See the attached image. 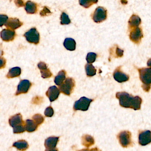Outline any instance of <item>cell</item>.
Segmentation results:
<instances>
[{
    "mask_svg": "<svg viewBox=\"0 0 151 151\" xmlns=\"http://www.w3.org/2000/svg\"><path fill=\"white\" fill-rule=\"evenodd\" d=\"M116 98L119 100L120 106L125 108H130L135 110L140 109L142 99L139 96H133L125 92H117Z\"/></svg>",
    "mask_w": 151,
    "mask_h": 151,
    "instance_id": "1",
    "label": "cell"
},
{
    "mask_svg": "<svg viewBox=\"0 0 151 151\" xmlns=\"http://www.w3.org/2000/svg\"><path fill=\"white\" fill-rule=\"evenodd\" d=\"M75 86V81L72 78L68 77L65 79L64 83L59 86V90L62 93L70 96L73 92Z\"/></svg>",
    "mask_w": 151,
    "mask_h": 151,
    "instance_id": "2",
    "label": "cell"
},
{
    "mask_svg": "<svg viewBox=\"0 0 151 151\" xmlns=\"http://www.w3.org/2000/svg\"><path fill=\"white\" fill-rule=\"evenodd\" d=\"M93 101L91 99H88L86 97H83L80 98L78 101L75 102L74 106V109L81 111H87L89 109L91 102Z\"/></svg>",
    "mask_w": 151,
    "mask_h": 151,
    "instance_id": "3",
    "label": "cell"
},
{
    "mask_svg": "<svg viewBox=\"0 0 151 151\" xmlns=\"http://www.w3.org/2000/svg\"><path fill=\"white\" fill-rule=\"evenodd\" d=\"M131 133L128 131L121 132L118 136L117 138L121 145L124 147H127L131 145Z\"/></svg>",
    "mask_w": 151,
    "mask_h": 151,
    "instance_id": "4",
    "label": "cell"
},
{
    "mask_svg": "<svg viewBox=\"0 0 151 151\" xmlns=\"http://www.w3.org/2000/svg\"><path fill=\"white\" fill-rule=\"evenodd\" d=\"M24 37L29 43L37 45L40 42V34L36 28L31 29L24 34Z\"/></svg>",
    "mask_w": 151,
    "mask_h": 151,
    "instance_id": "5",
    "label": "cell"
},
{
    "mask_svg": "<svg viewBox=\"0 0 151 151\" xmlns=\"http://www.w3.org/2000/svg\"><path fill=\"white\" fill-rule=\"evenodd\" d=\"M139 78L144 85L150 86L151 84V68L138 69Z\"/></svg>",
    "mask_w": 151,
    "mask_h": 151,
    "instance_id": "6",
    "label": "cell"
},
{
    "mask_svg": "<svg viewBox=\"0 0 151 151\" xmlns=\"http://www.w3.org/2000/svg\"><path fill=\"white\" fill-rule=\"evenodd\" d=\"M107 18V10L102 7H99L93 14L92 18L95 22H101Z\"/></svg>",
    "mask_w": 151,
    "mask_h": 151,
    "instance_id": "7",
    "label": "cell"
},
{
    "mask_svg": "<svg viewBox=\"0 0 151 151\" xmlns=\"http://www.w3.org/2000/svg\"><path fill=\"white\" fill-rule=\"evenodd\" d=\"M31 86V83L29 80H26V79L21 80L17 86L16 95L27 93Z\"/></svg>",
    "mask_w": 151,
    "mask_h": 151,
    "instance_id": "8",
    "label": "cell"
},
{
    "mask_svg": "<svg viewBox=\"0 0 151 151\" xmlns=\"http://www.w3.org/2000/svg\"><path fill=\"white\" fill-rule=\"evenodd\" d=\"M151 143V132L144 131L139 133V143L142 146H145Z\"/></svg>",
    "mask_w": 151,
    "mask_h": 151,
    "instance_id": "9",
    "label": "cell"
},
{
    "mask_svg": "<svg viewBox=\"0 0 151 151\" xmlns=\"http://www.w3.org/2000/svg\"><path fill=\"white\" fill-rule=\"evenodd\" d=\"M60 94V90L55 86L49 87L46 93V95L48 97L51 102L56 100L59 97Z\"/></svg>",
    "mask_w": 151,
    "mask_h": 151,
    "instance_id": "10",
    "label": "cell"
},
{
    "mask_svg": "<svg viewBox=\"0 0 151 151\" xmlns=\"http://www.w3.org/2000/svg\"><path fill=\"white\" fill-rule=\"evenodd\" d=\"M129 37L132 42L136 44L139 43L143 37L142 30L138 27L135 28L130 32Z\"/></svg>",
    "mask_w": 151,
    "mask_h": 151,
    "instance_id": "11",
    "label": "cell"
},
{
    "mask_svg": "<svg viewBox=\"0 0 151 151\" xmlns=\"http://www.w3.org/2000/svg\"><path fill=\"white\" fill-rule=\"evenodd\" d=\"M16 37V32L14 31L9 29H4L1 32V37L3 41L6 42L12 41Z\"/></svg>",
    "mask_w": 151,
    "mask_h": 151,
    "instance_id": "12",
    "label": "cell"
},
{
    "mask_svg": "<svg viewBox=\"0 0 151 151\" xmlns=\"http://www.w3.org/2000/svg\"><path fill=\"white\" fill-rule=\"evenodd\" d=\"M9 124L13 128L25 124L23 121L22 116L21 114H17L11 116L9 120Z\"/></svg>",
    "mask_w": 151,
    "mask_h": 151,
    "instance_id": "13",
    "label": "cell"
},
{
    "mask_svg": "<svg viewBox=\"0 0 151 151\" xmlns=\"http://www.w3.org/2000/svg\"><path fill=\"white\" fill-rule=\"evenodd\" d=\"M22 25L23 23L20 22L19 19L16 18H11L9 19L8 21L5 24V26L9 29L14 30L20 28Z\"/></svg>",
    "mask_w": 151,
    "mask_h": 151,
    "instance_id": "14",
    "label": "cell"
},
{
    "mask_svg": "<svg viewBox=\"0 0 151 151\" xmlns=\"http://www.w3.org/2000/svg\"><path fill=\"white\" fill-rule=\"evenodd\" d=\"M114 78L118 83L126 82L129 79V76L120 70V68H117L114 73Z\"/></svg>",
    "mask_w": 151,
    "mask_h": 151,
    "instance_id": "15",
    "label": "cell"
},
{
    "mask_svg": "<svg viewBox=\"0 0 151 151\" xmlns=\"http://www.w3.org/2000/svg\"><path fill=\"white\" fill-rule=\"evenodd\" d=\"M38 67L40 70L41 77L43 78H48L52 77V74L50 70L47 68V65L45 63L40 62L38 64Z\"/></svg>",
    "mask_w": 151,
    "mask_h": 151,
    "instance_id": "16",
    "label": "cell"
},
{
    "mask_svg": "<svg viewBox=\"0 0 151 151\" xmlns=\"http://www.w3.org/2000/svg\"><path fill=\"white\" fill-rule=\"evenodd\" d=\"M59 140V137H49L45 141V146L47 148H55Z\"/></svg>",
    "mask_w": 151,
    "mask_h": 151,
    "instance_id": "17",
    "label": "cell"
},
{
    "mask_svg": "<svg viewBox=\"0 0 151 151\" xmlns=\"http://www.w3.org/2000/svg\"><path fill=\"white\" fill-rule=\"evenodd\" d=\"M25 9L28 14H36L37 11V5L32 1H27L25 4Z\"/></svg>",
    "mask_w": 151,
    "mask_h": 151,
    "instance_id": "18",
    "label": "cell"
},
{
    "mask_svg": "<svg viewBox=\"0 0 151 151\" xmlns=\"http://www.w3.org/2000/svg\"><path fill=\"white\" fill-rule=\"evenodd\" d=\"M63 45L67 50L73 51L76 50V42L73 39L67 38L64 40Z\"/></svg>",
    "mask_w": 151,
    "mask_h": 151,
    "instance_id": "19",
    "label": "cell"
},
{
    "mask_svg": "<svg viewBox=\"0 0 151 151\" xmlns=\"http://www.w3.org/2000/svg\"><path fill=\"white\" fill-rule=\"evenodd\" d=\"M82 143L83 145L86 147L91 146L94 144V138L89 135H83L82 137Z\"/></svg>",
    "mask_w": 151,
    "mask_h": 151,
    "instance_id": "20",
    "label": "cell"
},
{
    "mask_svg": "<svg viewBox=\"0 0 151 151\" xmlns=\"http://www.w3.org/2000/svg\"><path fill=\"white\" fill-rule=\"evenodd\" d=\"M13 146L16 147L18 150L24 151L29 148V144L25 140H20L14 143Z\"/></svg>",
    "mask_w": 151,
    "mask_h": 151,
    "instance_id": "21",
    "label": "cell"
},
{
    "mask_svg": "<svg viewBox=\"0 0 151 151\" xmlns=\"http://www.w3.org/2000/svg\"><path fill=\"white\" fill-rule=\"evenodd\" d=\"M38 125L33 120L28 119L25 122V129L28 132H32L35 131L37 129Z\"/></svg>",
    "mask_w": 151,
    "mask_h": 151,
    "instance_id": "22",
    "label": "cell"
},
{
    "mask_svg": "<svg viewBox=\"0 0 151 151\" xmlns=\"http://www.w3.org/2000/svg\"><path fill=\"white\" fill-rule=\"evenodd\" d=\"M66 72L65 70H62L58 73L55 78L54 82L57 85H61L64 80L66 79Z\"/></svg>",
    "mask_w": 151,
    "mask_h": 151,
    "instance_id": "23",
    "label": "cell"
},
{
    "mask_svg": "<svg viewBox=\"0 0 151 151\" xmlns=\"http://www.w3.org/2000/svg\"><path fill=\"white\" fill-rule=\"evenodd\" d=\"M22 72L21 68L19 67H15L9 70L6 77L8 78H14L20 76Z\"/></svg>",
    "mask_w": 151,
    "mask_h": 151,
    "instance_id": "24",
    "label": "cell"
},
{
    "mask_svg": "<svg viewBox=\"0 0 151 151\" xmlns=\"http://www.w3.org/2000/svg\"><path fill=\"white\" fill-rule=\"evenodd\" d=\"M141 23V19L138 16L133 15L129 20V24L130 28H137Z\"/></svg>",
    "mask_w": 151,
    "mask_h": 151,
    "instance_id": "25",
    "label": "cell"
},
{
    "mask_svg": "<svg viewBox=\"0 0 151 151\" xmlns=\"http://www.w3.org/2000/svg\"><path fill=\"white\" fill-rule=\"evenodd\" d=\"M86 71V75L88 77H92L96 74V69L91 64H87L85 66Z\"/></svg>",
    "mask_w": 151,
    "mask_h": 151,
    "instance_id": "26",
    "label": "cell"
},
{
    "mask_svg": "<svg viewBox=\"0 0 151 151\" xmlns=\"http://www.w3.org/2000/svg\"><path fill=\"white\" fill-rule=\"evenodd\" d=\"M33 121L38 125H40L44 122L45 118L43 116H42L40 114H36L34 115L32 117Z\"/></svg>",
    "mask_w": 151,
    "mask_h": 151,
    "instance_id": "27",
    "label": "cell"
},
{
    "mask_svg": "<svg viewBox=\"0 0 151 151\" xmlns=\"http://www.w3.org/2000/svg\"><path fill=\"white\" fill-rule=\"evenodd\" d=\"M98 2V1H79V4L86 8H88L93 4H96Z\"/></svg>",
    "mask_w": 151,
    "mask_h": 151,
    "instance_id": "28",
    "label": "cell"
},
{
    "mask_svg": "<svg viewBox=\"0 0 151 151\" xmlns=\"http://www.w3.org/2000/svg\"><path fill=\"white\" fill-rule=\"evenodd\" d=\"M61 24L62 25L69 24L71 22L68 16L65 13H63L61 15Z\"/></svg>",
    "mask_w": 151,
    "mask_h": 151,
    "instance_id": "29",
    "label": "cell"
},
{
    "mask_svg": "<svg viewBox=\"0 0 151 151\" xmlns=\"http://www.w3.org/2000/svg\"><path fill=\"white\" fill-rule=\"evenodd\" d=\"M97 55L95 53L89 52L87 54L86 60L88 63H92L96 60Z\"/></svg>",
    "mask_w": 151,
    "mask_h": 151,
    "instance_id": "30",
    "label": "cell"
},
{
    "mask_svg": "<svg viewBox=\"0 0 151 151\" xmlns=\"http://www.w3.org/2000/svg\"><path fill=\"white\" fill-rule=\"evenodd\" d=\"M26 131L25 129V124L20 125L14 128V133H21L24 132Z\"/></svg>",
    "mask_w": 151,
    "mask_h": 151,
    "instance_id": "31",
    "label": "cell"
},
{
    "mask_svg": "<svg viewBox=\"0 0 151 151\" xmlns=\"http://www.w3.org/2000/svg\"><path fill=\"white\" fill-rule=\"evenodd\" d=\"M54 114L53 109L51 106H49L46 109L45 111V114L47 117H52Z\"/></svg>",
    "mask_w": 151,
    "mask_h": 151,
    "instance_id": "32",
    "label": "cell"
},
{
    "mask_svg": "<svg viewBox=\"0 0 151 151\" xmlns=\"http://www.w3.org/2000/svg\"><path fill=\"white\" fill-rule=\"evenodd\" d=\"M0 19H1V27H2L3 25L6 24L8 21V17L5 15L1 14Z\"/></svg>",
    "mask_w": 151,
    "mask_h": 151,
    "instance_id": "33",
    "label": "cell"
},
{
    "mask_svg": "<svg viewBox=\"0 0 151 151\" xmlns=\"http://www.w3.org/2000/svg\"><path fill=\"white\" fill-rule=\"evenodd\" d=\"M51 14V12H50V10L48 9L47 7H45L44 9L40 13V15L42 17L45 16L48 14Z\"/></svg>",
    "mask_w": 151,
    "mask_h": 151,
    "instance_id": "34",
    "label": "cell"
},
{
    "mask_svg": "<svg viewBox=\"0 0 151 151\" xmlns=\"http://www.w3.org/2000/svg\"><path fill=\"white\" fill-rule=\"evenodd\" d=\"M116 55L118 57H122L123 56V51L121 50L118 47H116Z\"/></svg>",
    "mask_w": 151,
    "mask_h": 151,
    "instance_id": "35",
    "label": "cell"
},
{
    "mask_svg": "<svg viewBox=\"0 0 151 151\" xmlns=\"http://www.w3.org/2000/svg\"><path fill=\"white\" fill-rule=\"evenodd\" d=\"M6 61L4 58H1V68H4L6 65Z\"/></svg>",
    "mask_w": 151,
    "mask_h": 151,
    "instance_id": "36",
    "label": "cell"
},
{
    "mask_svg": "<svg viewBox=\"0 0 151 151\" xmlns=\"http://www.w3.org/2000/svg\"><path fill=\"white\" fill-rule=\"evenodd\" d=\"M15 2L18 7H22L24 5L23 1H15Z\"/></svg>",
    "mask_w": 151,
    "mask_h": 151,
    "instance_id": "37",
    "label": "cell"
},
{
    "mask_svg": "<svg viewBox=\"0 0 151 151\" xmlns=\"http://www.w3.org/2000/svg\"><path fill=\"white\" fill-rule=\"evenodd\" d=\"M142 88L145 91L148 92L150 90V88H151V86H150L144 85H143Z\"/></svg>",
    "mask_w": 151,
    "mask_h": 151,
    "instance_id": "38",
    "label": "cell"
},
{
    "mask_svg": "<svg viewBox=\"0 0 151 151\" xmlns=\"http://www.w3.org/2000/svg\"><path fill=\"white\" fill-rule=\"evenodd\" d=\"M45 151H58V149L56 148H47L46 149Z\"/></svg>",
    "mask_w": 151,
    "mask_h": 151,
    "instance_id": "39",
    "label": "cell"
},
{
    "mask_svg": "<svg viewBox=\"0 0 151 151\" xmlns=\"http://www.w3.org/2000/svg\"><path fill=\"white\" fill-rule=\"evenodd\" d=\"M90 151H101V150H100L99 148H97V147H95V148H92V149L90 150Z\"/></svg>",
    "mask_w": 151,
    "mask_h": 151,
    "instance_id": "40",
    "label": "cell"
},
{
    "mask_svg": "<svg viewBox=\"0 0 151 151\" xmlns=\"http://www.w3.org/2000/svg\"><path fill=\"white\" fill-rule=\"evenodd\" d=\"M147 65L148 67H151V59H149L147 61Z\"/></svg>",
    "mask_w": 151,
    "mask_h": 151,
    "instance_id": "41",
    "label": "cell"
},
{
    "mask_svg": "<svg viewBox=\"0 0 151 151\" xmlns=\"http://www.w3.org/2000/svg\"><path fill=\"white\" fill-rule=\"evenodd\" d=\"M78 151H90V150L88 149H83Z\"/></svg>",
    "mask_w": 151,
    "mask_h": 151,
    "instance_id": "42",
    "label": "cell"
}]
</instances>
